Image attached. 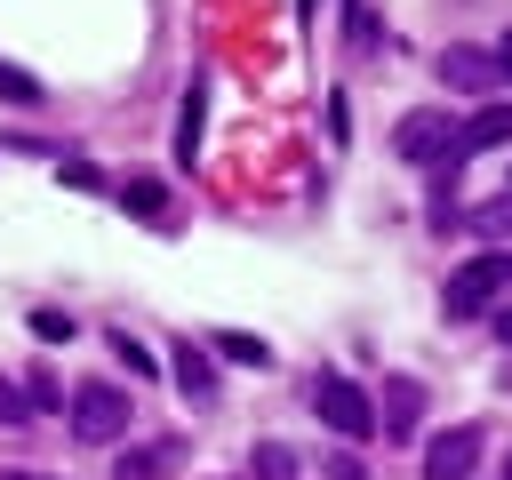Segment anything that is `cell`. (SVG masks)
<instances>
[{
	"instance_id": "ba28073f",
	"label": "cell",
	"mask_w": 512,
	"mask_h": 480,
	"mask_svg": "<svg viewBox=\"0 0 512 480\" xmlns=\"http://www.w3.org/2000/svg\"><path fill=\"white\" fill-rule=\"evenodd\" d=\"M496 144H512V104H480L456 128V152H496Z\"/></svg>"
},
{
	"instance_id": "7402d4cb",
	"label": "cell",
	"mask_w": 512,
	"mask_h": 480,
	"mask_svg": "<svg viewBox=\"0 0 512 480\" xmlns=\"http://www.w3.org/2000/svg\"><path fill=\"white\" fill-rule=\"evenodd\" d=\"M8 480H48V472H8Z\"/></svg>"
},
{
	"instance_id": "ffe728a7",
	"label": "cell",
	"mask_w": 512,
	"mask_h": 480,
	"mask_svg": "<svg viewBox=\"0 0 512 480\" xmlns=\"http://www.w3.org/2000/svg\"><path fill=\"white\" fill-rule=\"evenodd\" d=\"M496 336H504V352H512V304H504V312H496Z\"/></svg>"
},
{
	"instance_id": "9c48e42d",
	"label": "cell",
	"mask_w": 512,
	"mask_h": 480,
	"mask_svg": "<svg viewBox=\"0 0 512 480\" xmlns=\"http://www.w3.org/2000/svg\"><path fill=\"white\" fill-rule=\"evenodd\" d=\"M176 392H192V400H208L216 392V360H208V344H176Z\"/></svg>"
},
{
	"instance_id": "ac0fdd59",
	"label": "cell",
	"mask_w": 512,
	"mask_h": 480,
	"mask_svg": "<svg viewBox=\"0 0 512 480\" xmlns=\"http://www.w3.org/2000/svg\"><path fill=\"white\" fill-rule=\"evenodd\" d=\"M480 232H488V240H512V200H496V208H480Z\"/></svg>"
},
{
	"instance_id": "9a60e30c",
	"label": "cell",
	"mask_w": 512,
	"mask_h": 480,
	"mask_svg": "<svg viewBox=\"0 0 512 480\" xmlns=\"http://www.w3.org/2000/svg\"><path fill=\"white\" fill-rule=\"evenodd\" d=\"M112 352H120V360H128V376H152V352H144V344H136V336H128V328H112Z\"/></svg>"
},
{
	"instance_id": "e0dca14e",
	"label": "cell",
	"mask_w": 512,
	"mask_h": 480,
	"mask_svg": "<svg viewBox=\"0 0 512 480\" xmlns=\"http://www.w3.org/2000/svg\"><path fill=\"white\" fill-rule=\"evenodd\" d=\"M320 480H368V464H360V456H352V448H336V456H328V464H320Z\"/></svg>"
},
{
	"instance_id": "7a4b0ae2",
	"label": "cell",
	"mask_w": 512,
	"mask_h": 480,
	"mask_svg": "<svg viewBox=\"0 0 512 480\" xmlns=\"http://www.w3.org/2000/svg\"><path fill=\"white\" fill-rule=\"evenodd\" d=\"M128 416H136V400L120 392V384H72V432L80 440H120L128 432Z\"/></svg>"
},
{
	"instance_id": "3957f363",
	"label": "cell",
	"mask_w": 512,
	"mask_h": 480,
	"mask_svg": "<svg viewBox=\"0 0 512 480\" xmlns=\"http://www.w3.org/2000/svg\"><path fill=\"white\" fill-rule=\"evenodd\" d=\"M392 152H400V160H416V168H440V160L456 152V128H448V112H440V104H416V112L392 128Z\"/></svg>"
},
{
	"instance_id": "8992f818",
	"label": "cell",
	"mask_w": 512,
	"mask_h": 480,
	"mask_svg": "<svg viewBox=\"0 0 512 480\" xmlns=\"http://www.w3.org/2000/svg\"><path fill=\"white\" fill-rule=\"evenodd\" d=\"M440 80H448V88H464V96H488L504 72H496V56H488V48H464V40H456V48H440Z\"/></svg>"
},
{
	"instance_id": "44dd1931",
	"label": "cell",
	"mask_w": 512,
	"mask_h": 480,
	"mask_svg": "<svg viewBox=\"0 0 512 480\" xmlns=\"http://www.w3.org/2000/svg\"><path fill=\"white\" fill-rule=\"evenodd\" d=\"M496 72H504V80H512V32H504V48H496Z\"/></svg>"
},
{
	"instance_id": "5b68a950",
	"label": "cell",
	"mask_w": 512,
	"mask_h": 480,
	"mask_svg": "<svg viewBox=\"0 0 512 480\" xmlns=\"http://www.w3.org/2000/svg\"><path fill=\"white\" fill-rule=\"evenodd\" d=\"M472 472H480V432L472 424L424 440V480H472Z\"/></svg>"
},
{
	"instance_id": "7c38bea8",
	"label": "cell",
	"mask_w": 512,
	"mask_h": 480,
	"mask_svg": "<svg viewBox=\"0 0 512 480\" xmlns=\"http://www.w3.org/2000/svg\"><path fill=\"white\" fill-rule=\"evenodd\" d=\"M208 352H224V360H240V368H272V344H264V336H248V328H224Z\"/></svg>"
},
{
	"instance_id": "603a6c76",
	"label": "cell",
	"mask_w": 512,
	"mask_h": 480,
	"mask_svg": "<svg viewBox=\"0 0 512 480\" xmlns=\"http://www.w3.org/2000/svg\"><path fill=\"white\" fill-rule=\"evenodd\" d=\"M296 8H304V16H312V0H296Z\"/></svg>"
},
{
	"instance_id": "2e32d148",
	"label": "cell",
	"mask_w": 512,
	"mask_h": 480,
	"mask_svg": "<svg viewBox=\"0 0 512 480\" xmlns=\"http://www.w3.org/2000/svg\"><path fill=\"white\" fill-rule=\"evenodd\" d=\"M160 200H168V192H160V176H136V184H128V208H144V216H160Z\"/></svg>"
},
{
	"instance_id": "6da1fadb",
	"label": "cell",
	"mask_w": 512,
	"mask_h": 480,
	"mask_svg": "<svg viewBox=\"0 0 512 480\" xmlns=\"http://www.w3.org/2000/svg\"><path fill=\"white\" fill-rule=\"evenodd\" d=\"M312 408H320V424H328L336 440H368V432H376V400H368L352 376H312Z\"/></svg>"
},
{
	"instance_id": "d6986e66",
	"label": "cell",
	"mask_w": 512,
	"mask_h": 480,
	"mask_svg": "<svg viewBox=\"0 0 512 480\" xmlns=\"http://www.w3.org/2000/svg\"><path fill=\"white\" fill-rule=\"evenodd\" d=\"M24 416H32V400H24V392L0 376V424H24Z\"/></svg>"
},
{
	"instance_id": "5bb4252c",
	"label": "cell",
	"mask_w": 512,
	"mask_h": 480,
	"mask_svg": "<svg viewBox=\"0 0 512 480\" xmlns=\"http://www.w3.org/2000/svg\"><path fill=\"white\" fill-rule=\"evenodd\" d=\"M32 336H40V344H64V336H72V312L40 304V312H32Z\"/></svg>"
},
{
	"instance_id": "30bf717a",
	"label": "cell",
	"mask_w": 512,
	"mask_h": 480,
	"mask_svg": "<svg viewBox=\"0 0 512 480\" xmlns=\"http://www.w3.org/2000/svg\"><path fill=\"white\" fill-rule=\"evenodd\" d=\"M416 408H424V384L392 376V384H384V416H376V424H384V432H408V424H416Z\"/></svg>"
},
{
	"instance_id": "52a82bcc",
	"label": "cell",
	"mask_w": 512,
	"mask_h": 480,
	"mask_svg": "<svg viewBox=\"0 0 512 480\" xmlns=\"http://www.w3.org/2000/svg\"><path fill=\"white\" fill-rule=\"evenodd\" d=\"M176 464H184V440H144V448H120L112 480H160V472H176Z\"/></svg>"
},
{
	"instance_id": "277c9868",
	"label": "cell",
	"mask_w": 512,
	"mask_h": 480,
	"mask_svg": "<svg viewBox=\"0 0 512 480\" xmlns=\"http://www.w3.org/2000/svg\"><path fill=\"white\" fill-rule=\"evenodd\" d=\"M496 288H512V256H472V264L448 280V296H440V304H448V320H472Z\"/></svg>"
},
{
	"instance_id": "4fadbf2b",
	"label": "cell",
	"mask_w": 512,
	"mask_h": 480,
	"mask_svg": "<svg viewBox=\"0 0 512 480\" xmlns=\"http://www.w3.org/2000/svg\"><path fill=\"white\" fill-rule=\"evenodd\" d=\"M248 480H296V456H288L280 440H256V456H248Z\"/></svg>"
},
{
	"instance_id": "8fae6325",
	"label": "cell",
	"mask_w": 512,
	"mask_h": 480,
	"mask_svg": "<svg viewBox=\"0 0 512 480\" xmlns=\"http://www.w3.org/2000/svg\"><path fill=\"white\" fill-rule=\"evenodd\" d=\"M200 112H208V80H192L184 104H176V160H192V144H200Z\"/></svg>"
}]
</instances>
